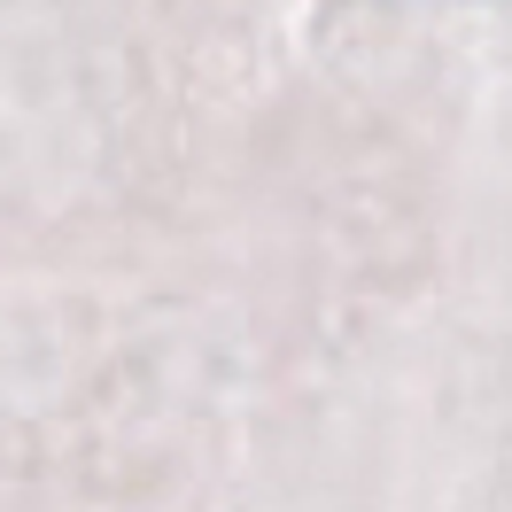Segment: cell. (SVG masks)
Masks as SVG:
<instances>
[{
    "label": "cell",
    "mask_w": 512,
    "mask_h": 512,
    "mask_svg": "<svg viewBox=\"0 0 512 512\" xmlns=\"http://www.w3.org/2000/svg\"><path fill=\"white\" fill-rule=\"evenodd\" d=\"M0 512H512V0H0Z\"/></svg>",
    "instance_id": "cell-1"
}]
</instances>
